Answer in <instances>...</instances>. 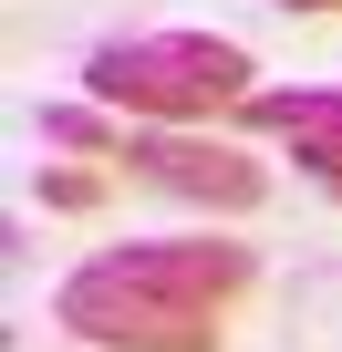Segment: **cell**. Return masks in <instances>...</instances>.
I'll list each match as a JSON object with an SVG mask.
<instances>
[{"label":"cell","instance_id":"277c9868","mask_svg":"<svg viewBox=\"0 0 342 352\" xmlns=\"http://www.w3.org/2000/svg\"><path fill=\"white\" fill-rule=\"evenodd\" d=\"M239 114H249V135L290 145V166L321 176V187L342 197V94H332V83H259Z\"/></svg>","mask_w":342,"mask_h":352},{"label":"cell","instance_id":"6da1fadb","mask_svg":"<svg viewBox=\"0 0 342 352\" xmlns=\"http://www.w3.org/2000/svg\"><path fill=\"white\" fill-rule=\"evenodd\" d=\"M249 280V239H114L63 270L52 321L94 352H218V321Z\"/></svg>","mask_w":342,"mask_h":352},{"label":"cell","instance_id":"5b68a950","mask_svg":"<svg viewBox=\"0 0 342 352\" xmlns=\"http://www.w3.org/2000/svg\"><path fill=\"white\" fill-rule=\"evenodd\" d=\"M52 155H125V114L114 104H94V94H73V104H42V124H32Z\"/></svg>","mask_w":342,"mask_h":352},{"label":"cell","instance_id":"8992f818","mask_svg":"<svg viewBox=\"0 0 342 352\" xmlns=\"http://www.w3.org/2000/svg\"><path fill=\"white\" fill-rule=\"evenodd\" d=\"M104 187H114V155H42V166H32V197H42L52 218H94Z\"/></svg>","mask_w":342,"mask_h":352},{"label":"cell","instance_id":"7a4b0ae2","mask_svg":"<svg viewBox=\"0 0 342 352\" xmlns=\"http://www.w3.org/2000/svg\"><path fill=\"white\" fill-rule=\"evenodd\" d=\"M83 94L135 114V124H208V114H239L259 94V63L228 32H125L83 63Z\"/></svg>","mask_w":342,"mask_h":352},{"label":"cell","instance_id":"3957f363","mask_svg":"<svg viewBox=\"0 0 342 352\" xmlns=\"http://www.w3.org/2000/svg\"><path fill=\"white\" fill-rule=\"evenodd\" d=\"M114 166L145 176L177 208H208V218H259L270 208V155H249L239 135H208V124H145V135H125Z\"/></svg>","mask_w":342,"mask_h":352},{"label":"cell","instance_id":"52a82bcc","mask_svg":"<svg viewBox=\"0 0 342 352\" xmlns=\"http://www.w3.org/2000/svg\"><path fill=\"white\" fill-rule=\"evenodd\" d=\"M270 11H301V21H332L342 0H270Z\"/></svg>","mask_w":342,"mask_h":352}]
</instances>
